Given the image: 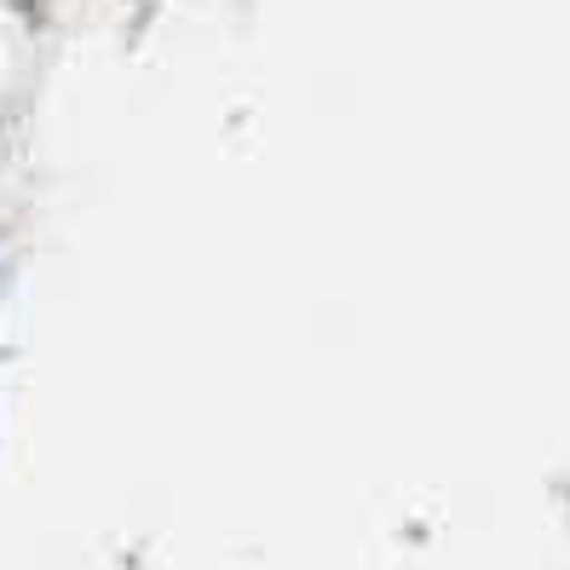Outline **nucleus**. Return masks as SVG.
<instances>
[]
</instances>
